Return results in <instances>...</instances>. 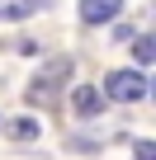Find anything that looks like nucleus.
Returning a JSON list of instances; mask_svg holds the SVG:
<instances>
[{"label": "nucleus", "mask_w": 156, "mask_h": 160, "mask_svg": "<svg viewBox=\"0 0 156 160\" xmlns=\"http://www.w3.org/2000/svg\"><path fill=\"white\" fill-rule=\"evenodd\" d=\"M104 94L118 99V104H142V99H147V75H142L137 66L109 71V75H104Z\"/></svg>", "instance_id": "nucleus-1"}, {"label": "nucleus", "mask_w": 156, "mask_h": 160, "mask_svg": "<svg viewBox=\"0 0 156 160\" xmlns=\"http://www.w3.org/2000/svg\"><path fill=\"white\" fill-rule=\"evenodd\" d=\"M66 75H71V61H52L47 71H38V75H33V85H29V104H47Z\"/></svg>", "instance_id": "nucleus-2"}, {"label": "nucleus", "mask_w": 156, "mask_h": 160, "mask_svg": "<svg viewBox=\"0 0 156 160\" xmlns=\"http://www.w3.org/2000/svg\"><path fill=\"white\" fill-rule=\"evenodd\" d=\"M123 0H81V24H109L118 19Z\"/></svg>", "instance_id": "nucleus-3"}, {"label": "nucleus", "mask_w": 156, "mask_h": 160, "mask_svg": "<svg viewBox=\"0 0 156 160\" xmlns=\"http://www.w3.org/2000/svg\"><path fill=\"white\" fill-rule=\"evenodd\" d=\"M71 108H76V118H95V113H104V94L95 85H81V90H71Z\"/></svg>", "instance_id": "nucleus-4"}, {"label": "nucleus", "mask_w": 156, "mask_h": 160, "mask_svg": "<svg viewBox=\"0 0 156 160\" xmlns=\"http://www.w3.org/2000/svg\"><path fill=\"white\" fill-rule=\"evenodd\" d=\"M47 5V0H0V19H29Z\"/></svg>", "instance_id": "nucleus-5"}, {"label": "nucleus", "mask_w": 156, "mask_h": 160, "mask_svg": "<svg viewBox=\"0 0 156 160\" xmlns=\"http://www.w3.org/2000/svg\"><path fill=\"white\" fill-rule=\"evenodd\" d=\"M10 132H14V141H33L38 137V122L33 118H19V122H10Z\"/></svg>", "instance_id": "nucleus-6"}, {"label": "nucleus", "mask_w": 156, "mask_h": 160, "mask_svg": "<svg viewBox=\"0 0 156 160\" xmlns=\"http://www.w3.org/2000/svg\"><path fill=\"white\" fill-rule=\"evenodd\" d=\"M132 57H137V66H147V61L156 57V42H151V38H137V47H132Z\"/></svg>", "instance_id": "nucleus-7"}, {"label": "nucleus", "mask_w": 156, "mask_h": 160, "mask_svg": "<svg viewBox=\"0 0 156 160\" xmlns=\"http://www.w3.org/2000/svg\"><path fill=\"white\" fill-rule=\"evenodd\" d=\"M132 155H137V160H156V146H151V141H137V151H132Z\"/></svg>", "instance_id": "nucleus-8"}]
</instances>
